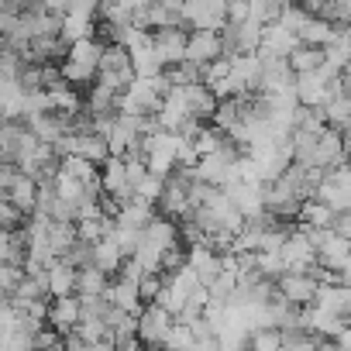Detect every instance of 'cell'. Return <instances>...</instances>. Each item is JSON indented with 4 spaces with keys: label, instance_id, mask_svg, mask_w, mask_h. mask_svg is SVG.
I'll return each mask as SVG.
<instances>
[{
    "label": "cell",
    "instance_id": "obj_1",
    "mask_svg": "<svg viewBox=\"0 0 351 351\" xmlns=\"http://www.w3.org/2000/svg\"><path fill=\"white\" fill-rule=\"evenodd\" d=\"M0 197H8L18 210L32 214L35 204H38V180L21 172L14 162H4L0 165Z\"/></svg>",
    "mask_w": 351,
    "mask_h": 351
},
{
    "label": "cell",
    "instance_id": "obj_2",
    "mask_svg": "<svg viewBox=\"0 0 351 351\" xmlns=\"http://www.w3.org/2000/svg\"><path fill=\"white\" fill-rule=\"evenodd\" d=\"M97 80L100 83H107V86H114L117 93L134 80V66H131V52L121 45V42H110V45H104V56H100V62H97Z\"/></svg>",
    "mask_w": 351,
    "mask_h": 351
},
{
    "label": "cell",
    "instance_id": "obj_3",
    "mask_svg": "<svg viewBox=\"0 0 351 351\" xmlns=\"http://www.w3.org/2000/svg\"><path fill=\"white\" fill-rule=\"evenodd\" d=\"M183 25L186 28H214L228 25V0H183Z\"/></svg>",
    "mask_w": 351,
    "mask_h": 351
},
{
    "label": "cell",
    "instance_id": "obj_4",
    "mask_svg": "<svg viewBox=\"0 0 351 351\" xmlns=\"http://www.w3.org/2000/svg\"><path fill=\"white\" fill-rule=\"evenodd\" d=\"M186 38H190L186 25H169V28L152 32V45H155V56L162 59V66H172V62L186 59Z\"/></svg>",
    "mask_w": 351,
    "mask_h": 351
},
{
    "label": "cell",
    "instance_id": "obj_5",
    "mask_svg": "<svg viewBox=\"0 0 351 351\" xmlns=\"http://www.w3.org/2000/svg\"><path fill=\"white\" fill-rule=\"evenodd\" d=\"M172 320H176V317H172L165 306H158V303H145L141 313H138V337H141V344L162 348V341H165Z\"/></svg>",
    "mask_w": 351,
    "mask_h": 351
},
{
    "label": "cell",
    "instance_id": "obj_6",
    "mask_svg": "<svg viewBox=\"0 0 351 351\" xmlns=\"http://www.w3.org/2000/svg\"><path fill=\"white\" fill-rule=\"evenodd\" d=\"M317 276L313 272H300V269H286L279 279H276V289L289 300V303H296V306H306V303H313L317 300Z\"/></svg>",
    "mask_w": 351,
    "mask_h": 351
},
{
    "label": "cell",
    "instance_id": "obj_7",
    "mask_svg": "<svg viewBox=\"0 0 351 351\" xmlns=\"http://www.w3.org/2000/svg\"><path fill=\"white\" fill-rule=\"evenodd\" d=\"M224 56V42H221V32L214 28H190V38H186V59L197 62V66H207L210 59Z\"/></svg>",
    "mask_w": 351,
    "mask_h": 351
},
{
    "label": "cell",
    "instance_id": "obj_8",
    "mask_svg": "<svg viewBox=\"0 0 351 351\" xmlns=\"http://www.w3.org/2000/svg\"><path fill=\"white\" fill-rule=\"evenodd\" d=\"M100 190L104 193H110L114 200H128V197H134V190H131V183H128V169H124V158L121 155H107L104 162H100Z\"/></svg>",
    "mask_w": 351,
    "mask_h": 351
},
{
    "label": "cell",
    "instance_id": "obj_9",
    "mask_svg": "<svg viewBox=\"0 0 351 351\" xmlns=\"http://www.w3.org/2000/svg\"><path fill=\"white\" fill-rule=\"evenodd\" d=\"M80 313H83V300L76 296V293H66V296H52V303H49V317H45V324L49 327H56L62 337L80 324Z\"/></svg>",
    "mask_w": 351,
    "mask_h": 351
},
{
    "label": "cell",
    "instance_id": "obj_10",
    "mask_svg": "<svg viewBox=\"0 0 351 351\" xmlns=\"http://www.w3.org/2000/svg\"><path fill=\"white\" fill-rule=\"evenodd\" d=\"M296 45H300V35L289 32L286 25L272 21V25L262 28V42H258L255 52H258V59H265V56H289Z\"/></svg>",
    "mask_w": 351,
    "mask_h": 351
},
{
    "label": "cell",
    "instance_id": "obj_11",
    "mask_svg": "<svg viewBox=\"0 0 351 351\" xmlns=\"http://www.w3.org/2000/svg\"><path fill=\"white\" fill-rule=\"evenodd\" d=\"M348 258H351V241L341 238L334 228H327L324 238L317 241V262L327 265V269H337V272H341V265H344Z\"/></svg>",
    "mask_w": 351,
    "mask_h": 351
},
{
    "label": "cell",
    "instance_id": "obj_12",
    "mask_svg": "<svg viewBox=\"0 0 351 351\" xmlns=\"http://www.w3.org/2000/svg\"><path fill=\"white\" fill-rule=\"evenodd\" d=\"M348 162L344 155V145H341V131L337 128H327L324 134H317V145H313V162L310 165H320V169H334Z\"/></svg>",
    "mask_w": 351,
    "mask_h": 351
},
{
    "label": "cell",
    "instance_id": "obj_13",
    "mask_svg": "<svg viewBox=\"0 0 351 351\" xmlns=\"http://www.w3.org/2000/svg\"><path fill=\"white\" fill-rule=\"evenodd\" d=\"M104 296H107L114 306L128 310V313H141V306H145V300H141V293H138V279H128V276H114Z\"/></svg>",
    "mask_w": 351,
    "mask_h": 351
},
{
    "label": "cell",
    "instance_id": "obj_14",
    "mask_svg": "<svg viewBox=\"0 0 351 351\" xmlns=\"http://www.w3.org/2000/svg\"><path fill=\"white\" fill-rule=\"evenodd\" d=\"M107 286H110V276L100 265H93V262L76 265V296H83V300L86 296H104Z\"/></svg>",
    "mask_w": 351,
    "mask_h": 351
},
{
    "label": "cell",
    "instance_id": "obj_15",
    "mask_svg": "<svg viewBox=\"0 0 351 351\" xmlns=\"http://www.w3.org/2000/svg\"><path fill=\"white\" fill-rule=\"evenodd\" d=\"M158 210H155V204L152 200H141V197H128L124 204H121V210H117V224H124V228H145L152 217H155Z\"/></svg>",
    "mask_w": 351,
    "mask_h": 351
},
{
    "label": "cell",
    "instance_id": "obj_16",
    "mask_svg": "<svg viewBox=\"0 0 351 351\" xmlns=\"http://www.w3.org/2000/svg\"><path fill=\"white\" fill-rule=\"evenodd\" d=\"M334 207L330 204H324L320 197H306L303 204H300V214H296V221L300 224H306V228H330L334 224Z\"/></svg>",
    "mask_w": 351,
    "mask_h": 351
},
{
    "label": "cell",
    "instance_id": "obj_17",
    "mask_svg": "<svg viewBox=\"0 0 351 351\" xmlns=\"http://www.w3.org/2000/svg\"><path fill=\"white\" fill-rule=\"evenodd\" d=\"M324 107V117L330 128H348L351 124V90H337V93H327V100L320 104Z\"/></svg>",
    "mask_w": 351,
    "mask_h": 351
},
{
    "label": "cell",
    "instance_id": "obj_18",
    "mask_svg": "<svg viewBox=\"0 0 351 351\" xmlns=\"http://www.w3.org/2000/svg\"><path fill=\"white\" fill-rule=\"evenodd\" d=\"M93 265H100L107 276H117L121 272V265H124V252L117 248V241L107 234V238H100V241H93V258H90Z\"/></svg>",
    "mask_w": 351,
    "mask_h": 351
},
{
    "label": "cell",
    "instance_id": "obj_19",
    "mask_svg": "<svg viewBox=\"0 0 351 351\" xmlns=\"http://www.w3.org/2000/svg\"><path fill=\"white\" fill-rule=\"evenodd\" d=\"M66 293H76V265L56 258L49 265V296H66Z\"/></svg>",
    "mask_w": 351,
    "mask_h": 351
},
{
    "label": "cell",
    "instance_id": "obj_20",
    "mask_svg": "<svg viewBox=\"0 0 351 351\" xmlns=\"http://www.w3.org/2000/svg\"><path fill=\"white\" fill-rule=\"evenodd\" d=\"M131 52V66H134V76H158L162 73V59L155 56V45L152 42H141Z\"/></svg>",
    "mask_w": 351,
    "mask_h": 351
},
{
    "label": "cell",
    "instance_id": "obj_21",
    "mask_svg": "<svg viewBox=\"0 0 351 351\" xmlns=\"http://www.w3.org/2000/svg\"><path fill=\"white\" fill-rule=\"evenodd\" d=\"M286 59H289L293 73H310V69H320L327 56H324V45H303V42H300Z\"/></svg>",
    "mask_w": 351,
    "mask_h": 351
},
{
    "label": "cell",
    "instance_id": "obj_22",
    "mask_svg": "<svg viewBox=\"0 0 351 351\" xmlns=\"http://www.w3.org/2000/svg\"><path fill=\"white\" fill-rule=\"evenodd\" d=\"M334 35H337V21H327V18H317V14H313V18L303 25L300 42H303V45H327Z\"/></svg>",
    "mask_w": 351,
    "mask_h": 351
},
{
    "label": "cell",
    "instance_id": "obj_23",
    "mask_svg": "<svg viewBox=\"0 0 351 351\" xmlns=\"http://www.w3.org/2000/svg\"><path fill=\"white\" fill-rule=\"evenodd\" d=\"M104 45H107V42H100L97 35H90V38H76V42H69L66 59H76V62L97 66V62H100V56H104Z\"/></svg>",
    "mask_w": 351,
    "mask_h": 351
},
{
    "label": "cell",
    "instance_id": "obj_24",
    "mask_svg": "<svg viewBox=\"0 0 351 351\" xmlns=\"http://www.w3.org/2000/svg\"><path fill=\"white\" fill-rule=\"evenodd\" d=\"M114 217H107V214H97V217H80L76 221V234L83 238V241H100V238H107L110 231H114Z\"/></svg>",
    "mask_w": 351,
    "mask_h": 351
},
{
    "label": "cell",
    "instance_id": "obj_25",
    "mask_svg": "<svg viewBox=\"0 0 351 351\" xmlns=\"http://www.w3.org/2000/svg\"><path fill=\"white\" fill-rule=\"evenodd\" d=\"M97 35V21L93 18H80V14H62V28H59V38L69 45L76 38H90Z\"/></svg>",
    "mask_w": 351,
    "mask_h": 351
},
{
    "label": "cell",
    "instance_id": "obj_26",
    "mask_svg": "<svg viewBox=\"0 0 351 351\" xmlns=\"http://www.w3.org/2000/svg\"><path fill=\"white\" fill-rule=\"evenodd\" d=\"M210 121H214L221 131L234 128V124L241 121V93H238V97H217V107H214Z\"/></svg>",
    "mask_w": 351,
    "mask_h": 351
},
{
    "label": "cell",
    "instance_id": "obj_27",
    "mask_svg": "<svg viewBox=\"0 0 351 351\" xmlns=\"http://www.w3.org/2000/svg\"><path fill=\"white\" fill-rule=\"evenodd\" d=\"M80 234H76V221H49V248L62 258L66 255V248L76 241Z\"/></svg>",
    "mask_w": 351,
    "mask_h": 351
},
{
    "label": "cell",
    "instance_id": "obj_28",
    "mask_svg": "<svg viewBox=\"0 0 351 351\" xmlns=\"http://www.w3.org/2000/svg\"><path fill=\"white\" fill-rule=\"evenodd\" d=\"M248 348H255V351H279L282 348V330L272 327V324L252 327L248 330Z\"/></svg>",
    "mask_w": 351,
    "mask_h": 351
},
{
    "label": "cell",
    "instance_id": "obj_29",
    "mask_svg": "<svg viewBox=\"0 0 351 351\" xmlns=\"http://www.w3.org/2000/svg\"><path fill=\"white\" fill-rule=\"evenodd\" d=\"M162 286H165V272H162V269H141V276H138V293H141L145 303H152Z\"/></svg>",
    "mask_w": 351,
    "mask_h": 351
},
{
    "label": "cell",
    "instance_id": "obj_30",
    "mask_svg": "<svg viewBox=\"0 0 351 351\" xmlns=\"http://www.w3.org/2000/svg\"><path fill=\"white\" fill-rule=\"evenodd\" d=\"M162 348H197V337H193V327L190 324H180V320H172Z\"/></svg>",
    "mask_w": 351,
    "mask_h": 351
},
{
    "label": "cell",
    "instance_id": "obj_31",
    "mask_svg": "<svg viewBox=\"0 0 351 351\" xmlns=\"http://www.w3.org/2000/svg\"><path fill=\"white\" fill-rule=\"evenodd\" d=\"M162 186H165V176H158V172H152V169H148V172L141 176V180L134 183V197H141V200H152V204H155V200H158V193H162Z\"/></svg>",
    "mask_w": 351,
    "mask_h": 351
},
{
    "label": "cell",
    "instance_id": "obj_32",
    "mask_svg": "<svg viewBox=\"0 0 351 351\" xmlns=\"http://www.w3.org/2000/svg\"><path fill=\"white\" fill-rule=\"evenodd\" d=\"M25 221H28V214H25V210H18L8 197H0V228L14 231V228H21Z\"/></svg>",
    "mask_w": 351,
    "mask_h": 351
},
{
    "label": "cell",
    "instance_id": "obj_33",
    "mask_svg": "<svg viewBox=\"0 0 351 351\" xmlns=\"http://www.w3.org/2000/svg\"><path fill=\"white\" fill-rule=\"evenodd\" d=\"M258 272L269 276V279H279V276L286 272L282 255H279V252H258Z\"/></svg>",
    "mask_w": 351,
    "mask_h": 351
},
{
    "label": "cell",
    "instance_id": "obj_34",
    "mask_svg": "<svg viewBox=\"0 0 351 351\" xmlns=\"http://www.w3.org/2000/svg\"><path fill=\"white\" fill-rule=\"evenodd\" d=\"M25 276V265H11V262H0V293L11 296V289L18 286V279Z\"/></svg>",
    "mask_w": 351,
    "mask_h": 351
},
{
    "label": "cell",
    "instance_id": "obj_35",
    "mask_svg": "<svg viewBox=\"0 0 351 351\" xmlns=\"http://www.w3.org/2000/svg\"><path fill=\"white\" fill-rule=\"evenodd\" d=\"M252 18V0H228V21H248Z\"/></svg>",
    "mask_w": 351,
    "mask_h": 351
},
{
    "label": "cell",
    "instance_id": "obj_36",
    "mask_svg": "<svg viewBox=\"0 0 351 351\" xmlns=\"http://www.w3.org/2000/svg\"><path fill=\"white\" fill-rule=\"evenodd\" d=\"M330 228H334V231H337L341 238H348V241H351V210H337V214H334V224H330Z\"/></svg>",
    "mask_w": 351,
    "mask_h": 351
},
{
    "label": "cell",
    "instance_id": "obj_37",
    "mask_svg": "<svg viewBox=\"0 0 351 351\" xmlns=\"http://www.w3.org/2000/svg\"><path fill=\"white\" fill-rule=\"evenodd\" d=\"M38 4H42V11H49V14H66L69 11V0H38Z\"/></svg>",
    "mask_w": 351,
    "mask_h": 351
},
{
    "label": "cell",
    "instance_id": "obj_38",
    "mask_svg": "<svg viewBox=\"0 0 351 351\" xmlns=\"http://www.w3.org/2000/svg\"><path fill=\"white\" fill-rule=\"evenodd\" d=\"M341 145H344V155L351 158V124H348V128H341Z\"/></svg>",
    "mask_w": 351,
    "mask_h": 351
},
{
    "label": "cell",
    "instance_id": "obj_39",
    "mask_svg": "<svg viewBox=\"0 0 351 351\" xmlns=\"http://www.w3.org/2000/svg\"><path fill=\"white\" fill-rule=\"evenodd\" d=\"M348 28H351V21H348Z\"/></svg>",
    "mask_w": 351,
    "mask_h": 351
}]
</instances>
